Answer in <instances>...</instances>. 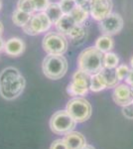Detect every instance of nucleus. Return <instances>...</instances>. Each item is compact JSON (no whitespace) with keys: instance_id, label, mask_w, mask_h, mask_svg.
Returning a JSON list of instances; mask_svg holds the SVG:
<instances>
[{"instance_id":"nucleus-19","label":"nucleus","mask_w":133,"mask_h":149,"mask_svg":"<svg viewBox=\"0 0 133 149\" xmlns=\"http://www.w3.org/2000/svg\"><path fill=\"white\" fill-rule=\"evenodd\" d=\"M44 12L47 14V16L49 17L52 24H56L64 15L61 7H60V4L55 3V2L54 3H50Z\"/></svg>"},{"instance_id":"nucleus-37","label":"nucleus","mask_w":133,"mask_h":149,"mask_svg":"<svg viewBox=\"0 0 133 149\" xmlns=\"http://www.w3.org/2000/svg\"><path fill=\"white\" fill-rule=\"evenodd\" d=\"M132 103H133V102H132Z\"/></svg>"},{"instance_id":"nucleus-33","label":"nucleus","mask_w":133,"mask_h":149,"mask_svg":"<svg viewBox=\"0 0 133 149\" xmlns=\"http://www.w3.org/2000/svg\"><path fill=\"white\" fill-rule=\"evenodd\" d=\"M81 149H95L93 145H89V144H86L84 146H83Z\"/></svg>"},{"instance_id":"nucleus-13","label":"nucleus","mask_w":133,"mask_h":149,"mask_svg":"<svg viewBox=\"0 0 133 149\" xmlns=\"http://www.w3.org/2000/svg\"><path fill=\"white\" fill-rule=\"evenodd\" d=\"M78 25L75 22L74 18L72 17L70 14H64L62 16L61 19L55 24L56 29L59 33L65 35V36H69L70 33L72 32V30L74 29L76 26Z\"/></svg>"},{"instance_id":"nucleus-24","label":"nucleus","mask_w":133,"mask_h":149,"mask_svg":"<svg viewBox=\"0 0 133 149\" xmlns=\"http://www.w3.org/2000/svg\"><path fill=\"white\" fill-rule=\"evenodd\" d=\"M17 9L30 14H33V12H35V7H34L32 0H18Z\"/></svg>"},{"instance_id":"nucleus-29","label":"nucleus","mask_w":133,"mask_h":149,"mask_svg":"<svg viewBox=\"0 0 133 149\" xmlns=\"http://www.w3.org/2000/svg\"><path fill=\"white\" fill-rule=\"evenodd\" d=\"M122 114L125 118L133 119V103L122 107Z\"/></svg>"},{"instance_id":"nucleus-23","label":"nucleus","mask_w":133,"mask_h":149,"mask_svg":"<svg viewBox=\"0 0 133 149\" xmlns=\"http://www.w3.org/2000/svg\"><path fill=\"white\" fill-rule=\"evenodd\" d=\"M106 86L101 81V79L98 77L97 74H91V86H89V91L93 93H100L101 91L105 90Z\"/></svg>"},{"instance_id":"nucleus-16","label":"nucleus","mask_w":133,"mask_h":149,"mask_svg":"<svg viewBox=\"0 0 133 149\" xmlns=\"http://www.w3.org/2000/svg\"><path fill=\"white\" fill-rule=\"evenodd\" d=\"M114 40H113V38L111 36L102 35L96 39L94 47L100 50V52H102L103 54H105V53L110 52L114 48Z\"/></svg>"},{"instance_id":"nucleus-1","label":"nucleus","mask_w":133,"mask_h":149,"mask_svg":"<svg viewBox=\"0 0 133 149\" xmlns=\"http://www.w3.org/2000/svg\"><path fill=\"white\" fill-rule=\"evenodd\" d=\"M26 81L19 70L8 67L0 73V95L6 100H13L22 95Z\"/></svg>"},{"instance_id":"nucleus-31","label":"nucleus","mask_w":133,"mask_h":149,"mask_svg":"<svg viewBox=\"0 0 133 149\" xmlns=\"http://www.w3.org/2000/svg\"><path fill=\"white\" fill-rule=\"evenodd\" d=\"M77 6H84L88 2V0H74Z\"/></svg>"},{"instance_id":"nucleus-17","label":"nucleus","mask_w":133,"mask_h":149,"mask_svg":"<svg viewBox=\"0 0 133 149\" xmlns=\"http://www.w3.org/2000/svg\"><path fill=\"white\" fill-rule=\"evenodd\" d=\"M71 42L75 46L83 44L86 38V29L84 27V25H77L72 30V32L69 35Z\"/></svg>"},{"instance_id":"nucleus-8","label":"nucleus","mask_w":133,"mask_h":149,"mask_svg":"<svg viewBox=\"0 0 133 149\" xmlns=\"http://www.w3.org/2000/svg\"><path fill=\"white\" fill-rule=\"evenodd\" d=\"M123 28V19L119 14L111 13L98 23V29L103 35H116Z\"/></svg>"},{"instance_id":"nucleus-22","label":"nucleus","mask_w":133,"mask_h":149,"mask_svg":"<svg viewBox=\"0 0 133 149\" xmlns=\"http://www.w3.org/2000/svg\"><path fill=\"white\" fill-rule=\"evenodd\" d=\"M67 92L70 95H72V97H78V95H88V93L89 92V88L78 86V85H76V84H74L71 81L67 88Z\"/></svg>"},{"instance_id":"nucleus-27","label":"nucleus","mask_w":133,"mask_h":149,"mask_svg":"<svg viewBox=\"0 0 133 149\" xmlns=\"http://www.w3.org/2000/svg\"><path fill=\"white\" fill-rule=\"evenodd\" d=\"M32 1L35 7V11L39 12H44L50 4V0H32Z\"/></svg>"},{"instance_id":"nucleus-12","label":"nucleus","mask_w":133,"mask_h":149,"mask_svg":"<svg viewBox=\"0 0 133 149\" xmlns=\"http://www.w3.org/2000/svg\"><path fill=\"white\" fill-rule=\"evenodd\" d=\"M64 140L69 149H81L86 144V137L77 131H71L67 133L64 137Z\"/></svg>"},{"instance_id":"nucleus-11","label":"nucleus","mask_w":133,"mask_h":149,"mask_svg":"<svg viewBox=\"0 0 133 149\" xmlns=\"http://www.w3.org/2000/svg\"><path fill=\"white\" fill-rule=\"evenodd\" d=\"M25 42L20 38L13 37L5 42L4 52L10 57H19L25 51Z\"/></svg>"},{"instance_id":"nucleus-34","label":"nucleus","mask_w":133,"mask_h":149,"mask_svg":"<svg viewBox=\"0 0 133 149\" xmlns=\"http://www.w3.org/2000/svg\"><path fill=\"white\" fill-rule=\"evenodd\" d=\"M3 31H4V26H3V24H2L1 21H0V36L3 34Z\"/></svg>"},{"instance_id":"nucleus-18","label":"nucleus","mask_w":133,"mask_h":149,"mask_svg":"<svg viewBox=\"0 0 133 149\" xmlns=\"http://www.w3.org/2000/svg\"><path fill=\"white\" fill-rule=\"evenodd\" d=\"M91 74L79 69L77 72H75V74L72 77V83L88 88H89V86H91Z\"/></svg>"},{"instance_id":"nucleus-28","label":"nucleus","mask_w":133,"mask_h":149,"mask_svg":"<svg viewBox=\"0 0 133 149\" xmlns=\"http://www.w3.org/2000/svg\"><path fill=\"white\" fill-rule=\"evenodd\" d=\"M50 149H69L67 146L66 142H65L64 138L63 139H56L51 144Z\"/></svg>"},{"instance_id":"nucleus-25","label":"nucleus","mask_w":133,"mask_h":149,"mask_svg":"<svg viewBox=\"0 0 133 149\" xmlns=\"http://www.w3.org/2000/svg\"><path fill=\"white\" fill-rule=\"evenodd\" d=\"M59 4L64 14H71V12L77 6L74 0H61Z\"/></svg>"},{"instance_id":"nucleus-20","label":"nucleus","mask_w":133,"mask_h":149,"mask_svg":"<svg viewBox=\"0 0 133 149\" xmlns=\"http://www.w3.org/2000/svg\"><path fill=\"white\" fill-rule=\"evenodd\" d=\"M31 17H32V14L16 9L13 12V14H12V22L15 24L16 26L23 28L31 20Z\"/></svg>"},{"instance_id":"nucleus-32","label":"nucleus","mask_w":133,"mask_h":149,"mask_svg":"<svg viewBox=\"0 0 133 149\" xmlns=\"http://www.w3.org/2000/svg\"><path fill=\"white\" fill-rule=\"evenodd\" d=\"M4 46H5V42H4V40L0 36V52L4 51Z\"/></svg>"},{"instance_id":"nucleus-4","label":"nucleus","mask_w":133,"mask_h":149,"mask_svg":"<svg viewBox=\"0 0 133 149\" xmlns=\"http://www.w3.org/2000/svg\"><path fill=\"white\" fill-rule=\"evenodd\" d=\"M77 121L66 110H58L50 119V128L53 133L57 135H66L74 130Z\"/></svg>"},{"instance_id":"nucleus-6","label":"nucleus","mask_w":133,"mask_h":149,"mask_svg":"<svg viewBox=\"0 0 133 149\" xmlns=\"http://www.w3.org/2000/svg\"><path fill=\"white\" fill-rule=\"evenodd\" d=\"M43 49L51 55H64L69 47V42L65 35L59 32H49L45 35L42 42Z\"/></svg>"},{"instance_id":"nucleus-9","label":"nucleus","mask_w":133,"mask_h":149,"mask_svg":"<svg viewBox=\"0 0 133 149\" xmlns=\"http://www.w3.org/2000/svg\"><path fill=\"white\" fill-rule=\"evenodd\" d=\"M89 14L95 21H101L112 11V0H88Z\"/></svg>"},{"instance_id":"nucleus-10","label":"nucleus","mask_w":133,"mask_h":149,"mask_svg":"<svg viewBox=\"0 0 133 149\" xmlns=\"http://www.w3.org/2000/svg\"><path fill=\"white\" fill-rule=\"evenodd\" d=\"M112 98L114 102L120 107H126L133 102V88L127 84L117 85L113 90Z\"/></svg>"},{"instance_id":"nucleus-7","label":"nucleus","mask_w":133,"mask_h":149,"mask_svg":"<svg viewBox=\"0 0 133 149\" xmlns=\"http://www.w3.org/2000/svg\"><path fill=\"white\" fill-rule=\"evenodd\" d=\"M52 26V22L45 12H39L32 15L31 20L23 27V31L27 35L36 36L47 32Z\"/></svg>"},{"instance_id":"nucleus-35","label":"nucleus","mask_w":133,"mask_h":149,"mask_svg":"<svg viewBox=\"0 0 133 149\" xmlns=\"http://www.w3.org/2000/svg\"><path fill=\"white\" fill-rule=\"evenodd\" d=\"M130 66H131V69L133 70V57L131 58V60H130Z\"/></svg>"},{"instance_id":"nucleus-26","label":"nucleus","mask_w":133,"mask_h":149,"mask_svg":"<svg viewBox=\"0 0 133 149\" xmlns=\"http://www.w3.org/2000/svg\"><path fill=\"white\" fill-rule=\"evenodd\" d=\"M130 72V69L127 65H119L116 69H115V73H116L117 79L120 81H123L126 79V77L128 76Z\"/></svg>"},{"instance_id":"nucleus-14","label":"nucleus","mask_w":133,"mask_h":149,"mask_svg":"<svg viewBox=\"0 0 133 149\" xmlns=\"http://www.w3.org/2000/svg\"><path fill=\"white\" fill-rule=\"evenodd\" d=\"M97 74L105 85L106 88H115L119 83V80L117 79L116 73H115V69L102 68Z\"/></svg>"},{"instance_id":"nucleus-30","label":"nucleus","mask_w":133,"mask_h":149,"mask_svg":"<svg viewBox=\"0 0 133 149\" xmlns=\"http://www.w3.org/2000/svg\"><path fill=\"white\" fill-rule=\"evenodd\" d=\"M125 81H126V84L128 86L133 88V70L132 69L130 70L129 74H128V76L126 77V79H125Z\"/></svg>"},{"instance_id":"nucleus-5","label":"nucleus","mask_w":133,"mask_h":149,"mask_svg":"<svg viewBox=\"0 0 133 149\" xmlns=\"http://www.w3.org/2000/svg\"><path fill=\"white\" fill-rule=\"evenodd\" d=\"M67 111L77 122H84L93 113L91 104L84 97H74L67 103Z\"/></svg>"},{"instance_id":"nucleus-36","label":"nucleus","mask_w":133,"mask_h":149,"mask_svg":"<svg viewBox=\"0 0 133 149\" xmlns=\"http://www.w3.org/2000/svg\"><path fill=\"white\" fill-rule=\"evenodd\" d=\"M1 7H2V2H1V0H0V10H1Z\"/></svg>"},{"instance_id":"nucleus-21","label":"nucleus","mask_w":133,"mask_h":149,"mask_svg":"<svg viewBox=\"0 0 133 149\" xmlns=\"http://www.w3.org/2000/svg\"><path fill=\"white\" fill-rule=\"evenodd\" d=\"M119 66V58L114 53H105L103 56V68L116 69Z\"/></svg>"},{"instance_id":"nucleus-2","label":"nucleus","mask_w":133,"mask_h":149,"mask_svg":"<svg viewBox=\"0 0 133 149\" xmlns=\"http://www.w3.org/2000/svg\"><path fill=\"white\" fill-rule=\"evenodd\" d=\"M103 54L95 47H88L79 54L78 58L79 69L84 72L95 74L103 68Z\"/></svg>"},{"instance_id":"nucleus-3","label":"nucleus","mask_w":133,"mask_h":149,"mask_svg":"<svg viewBox=\"0 0 133 149\" xmlns=\"http://www.w3.org/2000/svg\"><path fill=\"white\" fill-rule=\"evenodd\" d=\"M43 73L50 80H60L68 71V61L63 55L48 54L42 63Z\"/></svg>"},{"instance_id":"nucleus-15","label":"nucleus","mask_w":133,"mask_h":149,"mask_svg":"<svg viewBox=\"0 0 133 149\" xmlns=\"http://www.w3.org/2000/svg\"><path fill=\"white\" fill-rule=\"evenodd\" d=\"M70 15L78 25H84L89 15V1L84 6H76Z\"/></svg>"}]
</instances>
